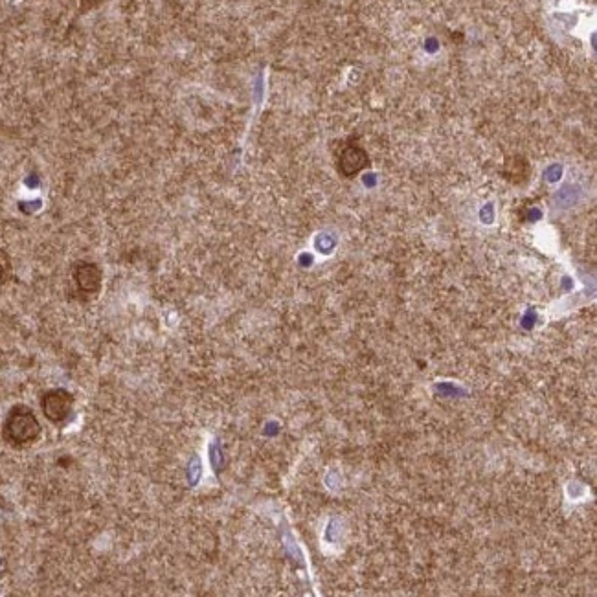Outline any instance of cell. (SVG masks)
Masks as SVG:
<instances>
[{"label": "cell", "instance_id": "5", "mask_svg": "<svg viewBox=\"0 0 597 597\" xmlns=\"http://www.w3.org/2000/svg\"><path fill=\"white\" fill-rule=\"evenodd\" d=\"M12 276V261L10 256L0 248V285L8 282Z\"/></svg>", "mask_w": 597, "mask_h": 597}, {"label": "cell", "instance_id": "6", "mask_svg": "<svg viewBox=\"0 0 597 597\" xmlns=\"http://www.w3.org/2000/svg\"><path fill=\"white\" fill-rule=\"evenodd\" d=\"M103 0H79V13H87L92 8L100 6Z\"/></svg>", "mask_w": 597, "mask_h": 597}, {"label": "cell", "instance_id": "1", "mask_svg": "<svg viewBox=\"0 0 597 597\" xmlns=\"http://www.w3.org/2000/svg\"><path fill=\"white\" fill-rule=\"evenodd\" d=\"M41 423L34 410L26 405H13L2 423V438L15 449H23L39 440Z\"/></svg>", "mask_w": 597, "mask_h": 597}, {"label": "cell", "instance_id": "4", "mask_svg": "<svg viewBox=\"0 0 597 597\" xmlns=\"http://www.w3.org/2000/svg\"><path fill=\"white\" fill-rule=\"evenodd\" d=\"M368 166V155L361 147H346L338 157V169L344 177H355Z\"/></svg>", "mask_w": 597, "mask_h": 597}, {"label": "cell", "instance_id": "3", "mask_svg": "<svg viewBox=\"0 0 597 597\" xmlns=\"http://www.w3.org/2000/svg\"><path fill=\"white\" fill-rule=\"evenodd\" d=\"M72 280L81 294H98L102 289L103 272L98 263L79 261L74 265Z\"/></svg>", "mask_w": 597, "mask_h": 597}, {"label": "cell", "instance_id": "2", "mask_svg": "<svg viewBox=\"0 0 597 597\" xmlns=\"http://www.w3.org/2000/svg\"><path fill=\"white\" fill-rule=\"evenodd\" d=\"M74 403H76V399L68 390L54 388V390L45 392L41 397V412L50 423L63 425L72 414Z\"/></svg>", "mask_w": 597, "mask_h": 597}]
</instances>
